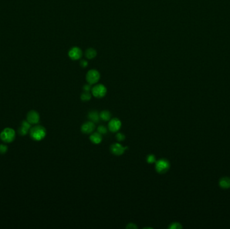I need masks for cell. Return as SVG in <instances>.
Listing matches in <instances>:
<instances>
[{"label": "cell", "mask_w": 230, "mask_h": 229, "mask_svg": "<svg viewBox=\"0 0 230 229\" xmlns=\"http://www.w3.org/2000/svg\"><path fill=\"white\" fill-rule=\"evenodd\" d=\"M27 121L31 125H36L39 123L40 120V115L35 110H30L27 114L26 116Z\"/></svg>", "instance_id": "9"}, {"label": "cell", "mask_w": 230, "mask_h": 229, "mask_svg": "<svg viewBox=\"0 0 230 229\" xmlns=\"http://www.w3.org/2000/svg\"><path fill=\"white\" fill-rule=\"evenodd\" d=\"M22 125L25 126L26 128H27V129H29V130L31 129V124L29 123V122H28L27 120H24L22 121Z\"/></svg>", "instance_id": "23"}, {"label": "cell", "mask_w": 230, "mask_h": 229, "mask_svg": "<svg viewBox=\"0 0 230 229\" xmlns=\"http://www.w3.org/2000/svg\"><path fill=\"white\" fill-rule=\"evenodd\" d=\"M100 73L95 69L90 70L86 74V81H88L89 84L93 85L98 83V81L100 80Z\"/></svg>", "instance_id": "5"}, {"label": "cell", "mask_w": 230, "mask_h": 229, "mask_svg": "<svg viewBox=\"0 0 230 229\" xmlns=\"http://www.w3.org/2000/svg\"><path fill=\"white\" fill-rule=\"evenodd\" d=\"M127 228H137V226L134 223H129L127 226Z\"/></svg>", "instance_id": "25"}, {"label": "cell", "mask_w": 230, "mask_h": 229, "mask_svg": "<svg viewBox=\"0 0 230 229\" xmlns=\"http://www.w3.org/2000/svg\"><path fill=\"white\" fill-rule=\"evenodd\" d=\"M91 98V94L90 93V91H84L81 95V99L83 102H88Z\"/></svg>", "instance_id": "16"}, {"label": "cell", "mask_w": 230, "mask_h": 229, "mask_svg": "<svg viewBox=\"0 0 230 229\" xmlns=\"http://www.w3.org/2000/svg\"><path fill=\"white\" fill-rule=\"evenodd\" d=\"M80 65L82 67H86L87 65H88V62H87L86 60H82L80 62Z\"/></svg>", "instance_id": "26"}, {"label": "cell", "mask_w": 230, "mask_h": 229, "mask_svg": "<svg viewBox=\"0 0 230 229\" xmlns=\"http://www.w3.org/2000/svg\"><path fill=\"white\" fill-rule=\"evenodd\" d=\"M30 136L32 139L36 141L42 140L47 135V130L43 126L37 125L30 129Z\"/></svg>", "instance_id": "1"}, {"label": "cell", "mask_w": 230, "mask_h": 229, "mask_svg": "<svg viewBox=\"0 0 230 229\" xmlns=\"http://www.w3.org/2000/svg\"><path fill=\"white\" fill-rule=\"evenodd\" d=\"M155 170L158 173L164 174L166 173L170 167V163L165 159H160L155 162Z\"/></svg>", "instance_id": "3"}, {"label": "cell", "mask_w": 230, "mask_h": 229, "mask_svg": "<svg viewBox=\"0 0 230 229\" xmlns=\"http://www.w3.org/2000/svg\"><path fill=\"white\" fill-rule=\"evenodd\" d=\"M220 186L223 188H228L230 187V179L228 177H223L219 181Z\"/></svg>", "instance_id": "15"}, {"label": "cell", "mask_w": 230, "mask_h": 229, "mask_svg": "<svg viewBox=\"0 0 230 229\" xmlns=\"http://www.w3.org/2000/svg\"><path fill=\"white\" fill-rule=\"evenodd\" d=\"M127 147L126 146H123L121 144L119 143H114L111 146H110V152H111L113 155H117V156H120L122 155L125 151L127 150Z\"/></svg>", "instance_id": "7"}, {"label": "cell", "mask_w": 230, "mask_h": 229, "mask_svg": "<svg viewBox=\"0 0 230 229\" xmlns=\"http://www.w3.org/2000/svg\"><path fill=\"white\" fill-rule=\"evenodd\" d=\"M85 54H86V57L87 59H92L94 57H96L97 53H96V51L94 48H88L86 50Z\"/></svg>", "instance_id": "14"}, {"label": "cell", "mask_w": 230, "mask_h": 229, "mask_svg": "<svg viewBox=\"0 0 230 229\" xmlns=\"http://www.w3.org/2000/svg\"><path fill=\"white\" fill-rule=\"evenodd\" d=\"M88 117L90 119V120L93 122L94 123H98L100 120V114L97 111H96V110H93V111H91L90 112H89Z\"/></svg>", "instance_id": "12"}, {"label": "cell", "mask_w": 230, "mask_h": 229, "mask_svg": "<svg viewBox=\"0 0 230 229\" xmlns=\"http://www.w3.org/2000/svg\"><path fill=\"white\" fill-rule=\"evenodd\" d=\"M8 150V147L7 145H3V144L0 145V154L3 155V154L6 153Z\"/></svg>", "instance_id": "20"}, {"label": "cell", "mask_w": 230, "mask_h": 229, "mask_svg": "<svg viewBox=\"0 0 230 229\" xmlns=\"http://www.w3.org/2000/svg\"><path fill=\"white\" fill-rule=\"evenodd\" d=\"M0 139L6 143H11L16 139L15 130L11 128H6L0 134Z\"/></svg>", "instance_id": "2"}, {"label": "cell", "mask_w": 230, "mask_h": 229, "mask_svg": "<svg viewBox=\"0 0 230 229\" xmlns=\"http://www.w3.org/2000/svg\"><path fill=\"white\" fill-rule=\"evenodd\" d=\"M91 84H86L85 85L84 87H83V89L84 90V91H91V89H92V88H91Z\"/></svg>", "instance_id": "24"}, {"label": "cell", "mask_w": 230, "mask_h": 229, "mask_svg": "<svg viewBox=\"0 0 230 229\" xmlns=\"http://www.w3.org/2000/svg\"><path fill=\"white\" fill-rule=\"evenodd\" d=\"M95 123L91 121H88L83 124L81 127V131L84 134H91L95 130Z\"/></svg>", "instance_id": "8"}, {"label": "cell", "mask_w": 230, "mask_h": 229, "mask_svg": "<svg viewBox=\"0 0 230 229\" xmlns=\"http://www.w3.org/2000/svg\"><path fill=\"white\" fill-rule=\"evenodd\" d=\"M116 137H117V139L118 141H123L125 139V135H123V133H121V132H118V133H117Z\"/></svg>", "instance_id": "22"}, {"label": "cell", "mask_w": 230, "mask_h": 229, "mask_svg": "<svg viewBox=\"0 0 230 229\" xmlns=\"http://www.w3.org/2000/svg\"><path fill=\"white\" fill-rule=\"evenodd\" d=\"M29 130H30L29 129H27V128H26L25 126L22 125L19 128V129H18V133H19V135L21 136H25L29 133Z\"/></svg>", "instance_id": "17"}, {"label": "cell", "mask_w": 230, "mask_h": 229, "mask_svg": "<svg viewBox=\"0 0 230 229\" xmlns=\"http://www.w3.org/2000/svg\"><path fill=\"white\" fill-rule=\"evenodd\" d=\"M90 139L92 143L95 145H98L102 141V135L100 134L98 132H92L90 136Z\"/></svg>", "instance_id": "11"}, {"label": "cell", "mask_w": 230, "mask_h": 229, "mask_svg": "<svg viewBox=\"0 0 230 229\" xmlns=\"http://www.w3.org/2000/svg\"><path fill=\"white\" fill-rule=\"evenodd\" d=\"M100 117L101 120H102L103 121H109L110 118H111V113L108 110H103L100 112Z\"/></svg>", "instance_id": "13"}, {"label": "cell", "mask_w": 230, "mask_h": 229, "mask_svg": "<svg viewBox=\"0 0 230 229\" xmlns=\"http://www.w3.org/2000/svg\"><path fill=\"white\" fill-rule=\"evenodd\" d=\"M68 55L72 60H78L82 56L81 50L78 47H73L71 48V50L69 51Z\"/></svg>", "instance_id": "10"}, {"label": "cell", "mask_w": 230, "mask_h": 229, "mask_svg": "<svg viewBox=\"0 0 230 229\" xmlns=\"http://www.w3.org/2000/svg\"><path fill=\"white\" fill-rule=\"evenodd\" d=\"M147 162L149 164H152L156 162V158L155 156L153 154L149 155L148 157H147Z\"/></svg>", "instance_id": "18"}, {"label": "cell", "mask_w": 230, "mask_h": 229, "mask_svg": "<svg viewBox=\"0 0 230 229\" xmlns=\"http://www.w3.org/2000/svg\"><path fill=\"white\" fill-rule=\"evenodd\" d=\"M107 89L106 87L102 84H98L94 86L91 89V94L94 97L97 98H102L106 95Z\"/></svg>", "instance_id": "4"}, {"label": "cell", "mask_w": 230, "mask_h": 229, "mask_svg": "<svg viewBox=\"0 0 230 229\" xmlns=\"http://www.w3.org/2000/svg\"><path fill=\"white\" fill-rule=\"evenodd\" d=\"M181 228H182L181 224L178 222L172 223L171 225L169 226V228H171V229H180Z\"/></svg>", "instance_id": "21"}, {"label": "cell", "mask_w": 230, "mask_h": 229, "mask_svg": "<svg viewBox=\"0 0 230 229\" xmlns=\"http://www.w3.org/2000/svg\"><path fill=\"white\" fill-rule=\"evenodd\" d=\"M97 130H98V132H99V133H100V134H101L102 135H106V134L107 133V132H108V129H107V128H106L104 126H103V125H100V126H99L98 127Z\"/></svg>", "instance_id": "19"}, {"label": "cell", "mask_w": 230, "mask_h": 229, "mask_svg": "<svg viewBox=\"0 0 230 229\" xmlns=\"http://www.w3.org/2000/svg\"><path fill=\"white\" fill-rule=\"evenodd\" d=\"M122 126L121 121L117 118H114L110 120L108 123V129L112 132H117L121 129Z\"/></svg>", "instance_id": "6"}]
</instances>
